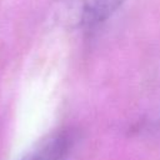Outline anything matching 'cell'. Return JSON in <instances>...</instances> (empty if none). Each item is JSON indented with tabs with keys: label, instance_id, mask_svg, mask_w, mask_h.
<instances>
[{
	"label": "cell",
	"instance_id": "cell-1",
	"mask_svg": "<svg viewBox=\"0 0 160 160\" xmlns=\"http://www.w3.org/2000/svg\"><path fill=\"white\" fill-rule=\"evenodd\" d=\"M125 0H60V20L78 25H94L111 16Z\"/></svg>",
	"mask_w": 160,
	"mask_h": 160
},
{
	"label": "cell",
	"instance_id": "cell-2",
	"mask_svg": "<svg viewBox=\"0 0 160 160\" xmlns=\"http://www.w3.org/2000/svg\"><path fill=\"white\" fill-rule=\"evenodd\" d=\"M74 141L75 135L71 130H58L42 139L20 160H68Z\"/></svg>",
	"mask_w": 160,
	"mask_h": 160
}]
</instances>
